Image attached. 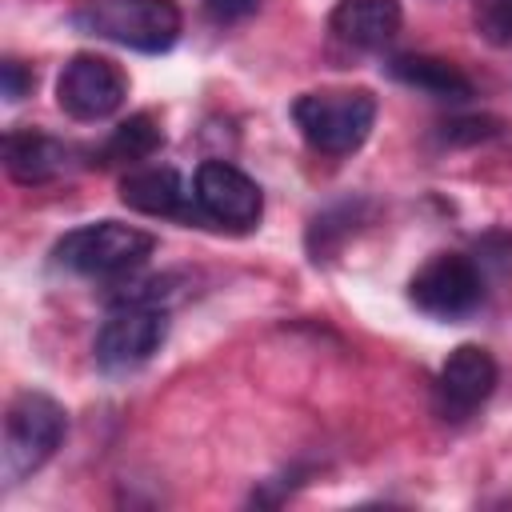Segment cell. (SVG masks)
<instances>
[{"label": "cell", "instance_id": "6da1fadb", "mask_svg": "<svg viewBox=\"0 0 512 512\" xmlns=\"http://www.w3.org/2000/svg\"><path fill=\"white\" fill-rule=\"evenodd\" d=\"M156 288H160V280H152L148 288L124 292L112 304V312L100 324L96 344H92L100 368L132 372V368L148 364L160 352V344L168 336V304H164V296Z\"/></svg>", "mask_w": 512, "mask_h": 512}, {"label": "cell", "instance_id": "7a4b0ae2", "mask_svg": "<svg viewBox=\"0 0 512 512\" xmlns=\"http://www.w3.org/2000/svg\"><path fill=\"white\" fill-rule=\"evenodd\" d=\"M64 432H68V412L52 396H44V392L12 396L8 412H4V440H0L4 488H16L32 472H40L56 456Z\"/></svg>", "mask_w": 512, "mask_h": 512}, {"label": "cell", "instance_id": "3957f363", "mask_svg": "<svg viewBox=\"0 0 512 512\" xmlns=\"http://www.w3.org/2000/svg\"><path fill=\"white\" fill-rule=\"evenodd\" d=\"M72 24L148 56L168 52L180 40V8L172 0H80Z\"/></svg>", "mask_w": 512, "mask_h": 512}, {"label": "cell", "instance_id": "277c9868", "mask_svg": "<svg viewBox=\"0 0 512 512\" xmlns=\"http://www.w3.org/2000/svg\"><path fill=\"white\" fill-rule=\"evenodd\" d=\"M152 248H156L152 232L136 224H120V220H96V224H80L64 232L52 248V260L76 276L116 280V276L136 272L152 256Z\"/></svg>", "mask_w": 512, "mask_h": 512}, {"label": "cell", "instance_id": "5b68a950", "mask_svg": "<svg viewBox=\"0 0 512 512\" xmlns=\"http://www.w3.org/2000/svg\"><path fill=\"white\" fill-rule=\"evenodd\" d=\"M292 120L316 152L348 156L368 140V132L376 124V96L364 92V88L304 92L292 104Z\"/></svg>", "mask_w": 512, "mask_h": 512}, {"label": "cell", "instance_id": "8992f818", "mask_svg": "<svg viewBox=\"0 0 512 512\" xmlns=\"http://www.w3.org/2000/svg\"><path fill=\"white\" fill-rule=\"evenodd\" d=\"M408 300L436 320H460L484 300V268L464 252H436L408 280Z\"/></svg>", "mask_w": 512, "mask_h": 512}, {"label": "cell", "instance_id": "52a82bcc", "mask_svg": "<svg viewBox=\"0 0 512 512\" xmlns=\"http://www.w3.org/2000/svg\"><path fill=\"white\" fill-rule=\"evenodd\" d=\"M128 96V76L116 60L96 56V52H76L60 80H56V104L72 116V120H108Z\"/></svg>", "mask_w": 512, "mask_h": 512}, {"label": "cell", "instance_id": "ba28073f", "mask_svg": "<svg viewBox=\"0 0 512 512\" xmlns=\"http://www.w3.org/2000/svg\"><path fill=\"white\" fill-rule=\"evenodd\" d=\"M192 196L204 220L232 228V232H248L252 224H260V212H264L260 184L228 160H204L196 168Z\"/></svg>", "mask_w": 512, "mask_h": 512}, {"label": "cell", "instance_id": "9c48e42d", "mask_svg": "<svg viewBox=\"0 0 512 512\" xmlns=\"http://www.w3.org/2000/svg\"><path fill=\"white\" fill-rule=\"evenodd\" d=\"M496 380H500V368L488 348L480 344L452 348L436 376V412L444 420H468L496 392Z\"/></svg>", "mask_w": 512, "mask_h": 512}, {"label": "cell", "instance_id": "30bf717a", "mask_svg": "<svg viewBox=\"0 0 512 512\" xmlns=\"http://www.w3.org/2000/svg\"><path fill=\"white\" fill-rule=\"evenodd\" d=\"M120 200L144 216H176V220H192L200 216L196 196L184 188L176 168H136L120 180ZM204 220V216H200Z\"/></svg>", "mask_w": 512, "mask_h": 512}, {"label": "cell", "instance_id": "8fae6325", "mask_svg": "<svg viewBox=\"0 0 512 512\" xmlns=\"http://www.w3.org/2000/svg\"><path fill=\"white\" fill-rule=\"evenodd\" d=\"M400 24V0H340L328 16V32L348 48H384Z\"/></svg>", "mask_w": 512, "mask_h": 512}, {"label": "cell", "instance_id": "7c38bea8", "mask_svg": "<svg viewBox=\"0 0 512 512\" xmlns=\"http://www.w3.org/2000/svg\"><path fill=\"white\" fill-rule=\"evenodd\" d=\"M68 148L36 128H12L4 136V168L16 184L24 188H36V184H48L56 180L64 168H68Z\"/></svg>", "mask_w": 512, "mask_h": 512}, {"label": "cell", "instance_id": "4fadbf2b", "mask_svg": "<svg viewBox=\"0 0 512 512\" xmlns=\"http://www.w3.org/2000/svg\"><path fill=\"white\" fill-rule=\"evenodd\" d=\"M388 76L424 92V96H436V100H452V104H464L472 96V80L452 64V60H440V56H420V52H404V56H392L388 60Z\"/></svg>", "mask_w": 512, "mask_h": 512}, {"label": "cell", "instance_id": "5bb4252c", "mask_svg": "<svg viewBox=\"0 0 512 512\" xmlns=\"http://www.w3.org/2000/svg\"><path fill=\"white\" fill-rule=\"evenodd\" d=\"M160 144H164L160 124H156L148 112H136V116H128L120 128H112V136L92 152V164H100V168H108V164H140V160H148Z\"/></svg>", "mask_w": 512, "mask_h": 512}, {"label": "cell", "instance_id": "9a60e30c", "mask_svg": "<svg viewBox=\"0 0 512 512\" xmlns=\"http://www.w3.org/2000/svg\"><path fill=\"white\" fill-rule=\"evenodd\" d=\"M360 212V204H336V208H328V212H320L316 220H312V228H308V252H312V260L320 264V260H328L336 248H340V240L344 236H352V228H356V216Z\"/></svg>", "mask_w": 512, "mask_h": 512}, {"label": "cell", "instance_id": "2e32d148", "mask_svg": "<svg viewBox=\"0 0 512 512\" xmlns=\"http://www.w3.org/2000/svg\"><path fill=\"white\" fill-rule=\"evenodd\" d=\"M472 24L488 44L512 48V0H476L472 4Z\"/></svg>", "mask_w": 512, "mask_h": 512}, {"label": "cell", "instance_id": "e0dca14e", "mask_svg": "<svg viewBox=\"0 0 512 512\" xmlns=\"http://www.w3.org/2000/svg\"><path fill=\"white\" fill-rule=\"evenodd\" d=\"M0 76H4V100H8V104H20V100L32 92V84H36L32 68H24L20 60H4Z\"/></svg>", "mask_w": 512, "mask_h": 512}, {"label": "cell", "instance_id": "ac0fdd59", "mask_svg": "<svg viewBox=\"0 0 512 512\" xmlns=\"http://www.w3.org/2000/svg\"><path fill=\"white\" fill-rule=\"evenodd\" d=\"M260 0H204L208 16L220 20V24H232V20H244L248 12H256Z\"/></svg>", "mask_w": 512, "mask_h": 512}]
</instances>
